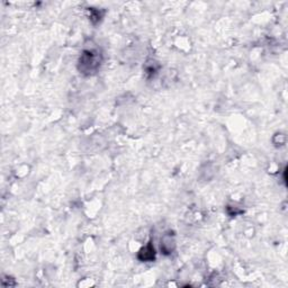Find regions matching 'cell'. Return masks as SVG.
Returning a JSON list of instances; mask_svg holds the SVG:
<instances>
[{"label":"cell","mask_w":288,"mask_h":288,"mask_svg":"<svg viewBox=\"0 0 288 288\" xmlns=\"http://www.w3.org/2000/svg\"><path fill=\"white\" fill-rule=\"evenodd\" d=\"M80 64H81V69L83 71H86V72L94 71L97 69V66H98L99 64L98 56H97L96 53L92 51L85 52L80 59Z\"/></svg>","instance_id":"obj_1"}]
</instances>
